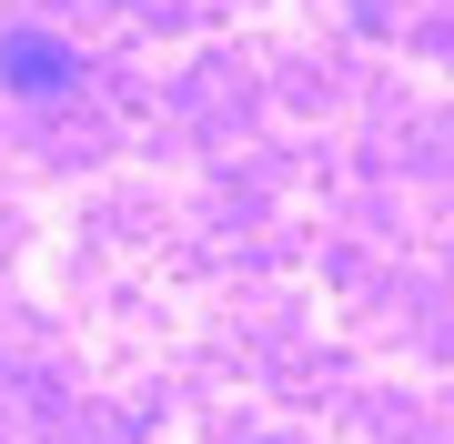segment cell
Segmentation results:
<instances>
[{"label": "cell", "mask_w": 454, "mask_h": 444, "mask_svg": "<svg viewBox=\"0 0 454 444\" xmlns=\"http://www.w3.org/2000/svg\"><path fill=\"white\" fill-rule=\"evenodd\" d=\"M0 71H11L20 91H61V82H71V51H61V41H41V31H20L11 51H0Z\"/></svg>", "instance_id": "1"}]
</instances>
